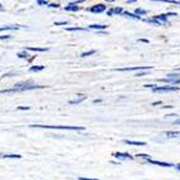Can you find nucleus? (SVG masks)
Here are the masks:
<instances>
[{"label":"nucleus","mask_w":180,"mask_h":180,"mask_svg":"<svg viewBox=\"0 0 180 180\" xmlns=\"http://www.w3.org/2000/svg\"><path fill=\"white\" fill-rule=\"evenodd\" d=\"M44 86H37V85H30V83H19L15 85L13 88H6V90H0V93H15V92H24V91H29V90H38V88H43Z\"/></svg>","instance_id":"obj_1"},{"label":"nucleus","mask_w":180,"mask_h":180,"mask_svg":"<svg viewBox=\"0 0 180 180\" xmlns=\"http://www.w3.org/2000/svg\"><path fill=\"white\" fill-rule=\"evenodd\" d=\"M30 127L39 129H54V130H71V131H83V126H52V125H30Z\"/></svg>","instance_id":"obj_2"},{"label":"nucleus","mask_w":180,"mask_h":180,"mask_svg":"<svg viewBox=\"0 0 180 180\" xmlns=\"http://www.w3.org/2000/svg\"><path fill=\"white\" fill-rule=\"evenodd\" d=\"M152 67L151 66H135V67H125V68H116L115 71H118V72H131V71H149Z\"/></svg>","instance_id":"obj_3"},{"label":"nucleus","mask_w":180,"mask_h":180,"mask_svg":"<svg viewBox=\"0 0 180 180\" xmlns=\"http://www.w3.org/2000/svg\"><path fill=\"white\" fill-rule=\"evenodd\" d=\"M176 13H166V14H160V15H154L152 19H155L158 22H160L162 25L169 24V17H176Z\"/></svg>","instance_id":"obj_4"},{"label":"nucleus","mask_w":180,"mask_h":180,"mask_svg":"<svg viewBox=\"0 0 180 180\" xmlns=\"http://www.w3.org/2000/svg\"><path fill=\"white\" fill-rule=\"evenodd\" d=\"M152 91L154 92H174V91H180V87H178V86H158Z\"/></svg>","instance_id":"obj_5"},{"label":"nucleus","mask_w":180,"mask_h":180,"mask_svg":"<svg viewBox=\"0 0 180 180\" xmlns=\"http://www.w3.org/2000/svg\"><path fill=\"white\" fill-rule=\"evenodd\" d=\"M106 9H107V5H105V4H96V5H92L91 8H88V11L90 13H94V14H98V13L106 11Z\"/></svg>","instance_id":"obj_6"},{"label":"nucleus","mask_w":180,"mask_h":180,"mask_svg":"<svg viewBox=\"0 0 180 180\" xmlns=\"http://www.w3.org/2000/svg\"><path fill=\"white\" fill-rule=\"evenodd\" d=\"M82 3V0H78V2H73V3H69L66 8H64V10L66 11H78V10H81V6H78V4H81Z\"/></svg>","instance_id":"obj_7"},{"label":"nucleus","mask_w":180,"mask_h":180,"mask_svg":"<svg viewBox=\"0 0 180 180\" xmlns=\"http://www.w3.org/2000/svg\"><path fill=\"white\" fill-rule=\"evenodd\" d=\"M114 156L116 158V159H122V160H134L135 158L134 156H131L129 152H115L114 154Z\"/></svg>","instance_id":"obj_8"},{"label":"nucleus","mask_w":180,"mask_h":180,"mask_svg":"<svg viewBox=\"0 0 180 180\" xmlns=\"http://www.w3.org/2000/svg\"><path fill=\"white\" fill-rule=\"evenodd\" d=\"M122 13H123V10H122V8H120V6H115V8H111V9H108L107 10V15L108 17H112V15H122Z\"/></svg>","instance_id":"obj_9"},{"label":"nucleus","mask_w":180,"mask_h":180,"mask_svg":"<svg viewBox=\"0 0 180 180\" xmlns=\"http://www.w3.org/2000/svg\"><path fill=\"white\" fill-rule=\"evenodd\" d=\"M147 162L152 164V165H158V166H162V168H171V166H174L171 162H164V161H158V160H149Z\"/></svg>","instance_id":"obj_10"},{"label":"nucleus","mask_w":180,"mask_h":180,"mask_svg":"<svg viewBox=\"0 0 180 180\" xmlns=\"http://www.w3.org/2000/svg\"><path fill=\"white\" fill-rule=\"evenodd\" d=\"M79 97H77V98L76 100H71V101H69V105H78V103H81V102H83V101H85L86 98H87V96L86 94H78Z\"/></svg>","instance_id":"obj_11"},{"label":"nucleus","mask_w":180,"mask_h":180,"mask_svg":"<svg viewBox=\"0 0 180 180\" xmlns=\"http://www.w3.org/2000/svg\"><path fill=\"white\" fill-rule=\"evenodd\" d=\"M106 28H107V25H103V24H91V25H90V29H93V30H100V32L105 30Z\"/></svg>","instance_id":"obj_12"},{"label":"nucleus","mask_w":180,"mask_h":180,"mask_svg":"<svg viewBox=\"0 0 180 180\" xmlns=\"http://www.w3.org/2000/svg\"><path fill=\"white\" fill-rule=\"evenodd\" d=\"M25 52L30 50V52H47L48 48H40V47H25L24 48Z\"/></svg>","instance_id":"obj_13"},{"label":"nucleus","mask_w":180,"mask_h":180,"mask_svg":"<svg viewBox=\"0 0 180 180\" xmlns=\"http://www.w3.org/2000/svg\"><path fill=\"white\" fill-rule=\"evenodd\" d=\"M20 25H4V26H0V32L3 30H17L19 29Z\"/></svg>","instance_id":"obj_14"},{"label":"nucleus","mask_w":180,"mask_h":180,"mask_svg":"<svg viewBox=\"0 0 180 180\" xmlns=\"http://www.w3.org/2000/svg\"><path fill=\"white\" fill-rule=\"evenodd\" d=\"M0 158H3V159H20L22 155H19V154H0Z\"/></svg>","instance_id":"obj_15"},{"label":"nucleus","mask_w":180,"mask_h":180,"mask_svg":"<svg viewBox=\"0 0 180 180\" xmlns=\"http://www.w3.org/2000/svg\"><path fill=\"white\" fill-rule=\"evenodd\" d=\"M125 144L127 145H134V146H145L144 141H132V140H123Z\"/></svg>","instance_id":"obj_16"},{"label":"nucleus","mask_w":180,"mask_h":180,"mask_svg":"<svg viewBox=\"0 0 180 180\" xmlns=\"http://www.w3.org/2000/svg\"><path fill=\"white\" fill-rule=\"evenodd\" d=\"M122 15L123 17H127V18H131V19H137V20L141 19V17H138V15H136L135 13H130V11H123Z\"/></svg>","instance_id":"obj_17"},{"label":"nucleus","mask_w":180,"mask_h":180,"mask_svg":"<svg viewBox=\"0 0 180 180\" xmlns=\"http://www.w3.org/2000/svg\"><path fill=\"white\" fill-rule=\"evenodd\" d=\"M46 68V66H32L29 68V72H40Z\"/></svg>","instance_id":"obj_18"},{"label":"nucleus","mask_w":180,"mask_h":180,"mask_svg":"<svg viewBox=\"0 0 180 180\" xmlns=\"http://www.w3.org/2000/svg\"><path fill=\"white\" fill-rule=\"evenodd\" d=\"M165 136H168V137H179L180 131H165Z\"/></svg>","instance_id":"obj_19"},{"label":"nucleus","mask_w":180,"mask_h":180,"mask_svg":"<svg viewBox=\"0 0 180 180\" xmlns=\"http://www.w3.org/2000/svg\"><path fill=\"white\" fill-rule=\"evenodd\" d=\"M135 14H136V15H138V17H141V15H146L147 11L145 9H141V8H136Z\"/></svg>","instance_id":"obj_20"},{"label":"nucleus","mask_w":180,"mask_h":180,"mask_svg":"<svg viewBox=\"0 0 180 180\" xmlns=\"http://www.w3.org/2000/svg\"><path fill=\"white\" fill-rule=\"evenodd\" d=\"M96 53V50L94 49H91V50H88V52H83L79 57H82V58H85V57H88V55H92V54H94Z\"/></svg>","instance_id":"obj_21"},{"label":"nucleus","mask_w":180,"mask_h":180,"mask_svg":"<svg viewBox=\"0 0 180 180\" xmlns=\"http://www.w3.org/2000/svg\"><path fill=\"white\" fill-rule=\"evenodd\" d=\"M17 55L19 58H22V59H28V58H29V54H28V52H25V50L22 52V53H18Z\"/></svg>","instance_id":"obj_22"},{"label":"nucleus","mask_w":180,"mask_h":180,"mask_svg":"<svg viewBox=\"0 0 180 180\" xmlns=\"http://www.w3.org/2000/svg\"><path fill=\"white\" fill-rule=\"evenodd\" d=\"M68 32H77V30H86V28H81V26H74V28H66Z\"/></svg>","instance_id":"obj_23"},{"label":"nucleus","mask_w":180,"mask_h":180,"mask_svg":"<svg viewBox=\"0 0 180 180\" xmlns=\"http://www.w3.org/2000/svg\"><path fill=\"white\" fill-rule=\"evenodd\" d=\"M136 156L140 158V159H144V160H146V161L151 160V156H150V155H146V154H138V155H136Z\"/></svg>","instance_id":"obj_24"},{"label":"nucleus","mask_w":180,"mask_h":180,"mask_svg":"<svg viewBox=\"0 0 180 180\" xmlns=\"http://www.w3.org/2000/svg\"><path fill=\"white\" fill-rule=\"evenodd\" d=\"M48 6H49V8H53V9H58V8L61 6V4H59V3H50Z\"/></svg>","instance_id":"obj_25"},{"label":"nucleus","mask_w":180,"mask_h":180,"mask_svg":"<svg viewBox=\"0 0 180 180\" xmlns=\"http://www.w3.org/2000/svg\"><path fill=\"white\" fill-rule=\"evenodd\" d=\"M37 5H49L48 2H44V0H37Z\"/></svg>","instance_id":"obj_26"},{"label":"nucleus","mask_w":180,"mask_h":180,"mask_svg":"<svg viewBox=\"0 0 180 180\" xmlns=\"http://www.w3.org/2000/svg\"><path fill=\"white\" fill-rule=\"evenodd\" d=\"M165 3H170V4H176V5H180V2H176V0H164Z\"/></svg>","instance_id":"obj_27"},{"label":"nucleus","mask_w":180,"mask_h":180,"mask_svg":"<svg viewBox=\"0 0 180 180\" xmlns=\"http://www.w3.org/2000/svg\"><path fill=\"white\" fill-rule=\"evenodd\" d=\"M17 110H22V111H26V110H30L29 106H18Z\"/></svg>","instance_id":"obj_28"},{"label":"nucleus","mask_w":180,"mask_h":180,"mask_svg":"<svg viewBox=\"0 0 180 180\" xmlns=\"http://www.w3.org/2000/svg\"><path fill=\"white\" fill-rule=\"evenodd\" d=\"M69 23L68 22H55L54 25H68Z\"/></svg>","instance_id":"obj_29"},{"label":"nucleus","mask_w":180,"mask_h":180,"mask_svg":"<svg viewBox=\"0 0 180 180\" xmlns=\"http://www.w3.org/2000/svg\"><path fill=\"white\" fill-rule=\"evenodd\" d=\"M78 180H98V179H91V178H86V176H79Z\"/></svg>","instance_id":"obj_30"},{"label":"nucleus","mask_w":180,"mask_h":180,"mask_svg":"<svg viewBox=\"0 0 180 180\" xmlns=\"http://www.w3.org/2000/svg\"><path fill=\"white\" fill-rule=\"evenodd\" d=\"M11 35H0V40H5V39H10Z\"/></svg>","instance_id":"obj_31"},{"label":"nucleus","mask_w":180,"mask_h":180,"mask_svg":"<svg viewBox=\"0 0 180 180\" xmlns=\"http://www.w3.org/2000/svg\"><path fill=\"white\" fill-rule=\"evenodd\" d=\"M145 73H146V71H145V72H140V73H136L135 76H136V77H142V76H145Z\"/></svg>","instance_id":"obj_32"},{"label":"nucleus","mask_w":180,"mask_h":180,"mask_svg":"<svg viewBox=\"0 0 180 180\" xmlns=\"http://www.w3.org/2000/svg\"><path fill=\"white\" fill-rule=\"evenodd\" d=\"M138 42H142V43H149V39H145V38H141V39H138Z\"/></svg>","instance_id":"obj_33"},{"label":"nucleus","mask_w":180,"mask_h":180,"mask_svg":"<svg viewBox=\"0 0 180 180\" xmlns=\"http://www.w3.org/2000/svg\"><path fill=\"white\" fill-rule=\"evenodd\" d=\"M175 169H176L178 171H180V164H178V165H175Z\"/></svg>","instance_id":"obj_34"},{"label":"nucleus","mask_w":180,"mask_h":180,"mask_svg":"<svg viewBox=\"0 0 180 180\" xmlns=\"http://www.w3.org/2000/svg\"><path fill=\"white\" fill-rule=\"evenodd\" d=\"M174 123H175V125H180V118L175 120V121H174Z\"/></svg>","instance_id":"obj_35"},{"label":"nucleus","mask_w":180,"mask_h":180,"mask_svg":"<svg viewBox=\"0 0 180 180\" xmlns=\"http://www.w3.org/2000/svg\"><path fill=\"white\" fill-rule=\"evenodd\" d=\"M102 100H93V103H100Z\"/></svg>","instance_id":"obj_36"},{"label":"nucleus","mask_w":180,"mask_h":180,"mask_svg":"<svg viewBox=\"0 0 180 180\" xmlns=\"http://www.w3.org/2000/svg\"><path fill=\"white\" fill-rule=\"evenodd\" d=\"M160 103H161L160 101H159V102H154V106H158V105H160Z\"/></svg>","instance_id":"obj_37"},{"label":"nucleus","mask_w":180,"mask_h":180,"mask_svg":"<svg viewBox=\"0 0 180 180\" xmlns=\"http://www.w3.org/2000/svg\"><path fill=\"white\" fill-rule=\"evenodd\" d=\"M175 71H176V72H180V68H176V69H175Z\"/></svg>","instance_id":"obj_38"},{"label":"nucleus","mask_w":180,"mask_h":180,"mask_svg":"<svg viewBox=\"0 0 180 180\" xmlns=\"http://www.w3.org/2000/svg\"><path fill=\"white\" fill-rule=\"evenodd\" d=\"M0 10H3V5L2 4H0Z\"/></svg>","instance_id":"obj_39"}]
</instances>
